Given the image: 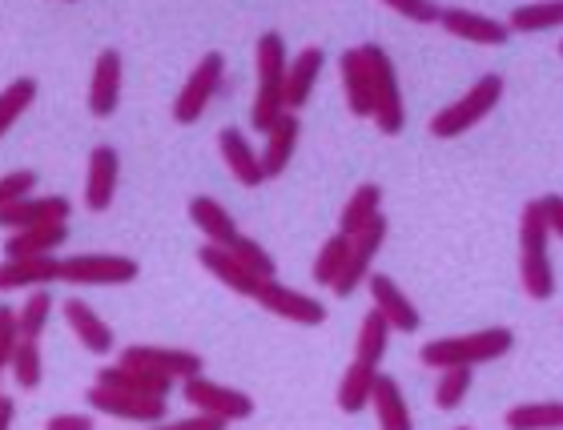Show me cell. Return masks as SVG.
<instances>
[{
    "instance_id": "28",
    "label": "cell",
    "mask_w": 563,
    "mask_h": 430,
    "mask_svg": "<svg viewBox=\"0 0 563 430\" xmlns=\"http://www.w3.org/2000/svg\"><path fill=\"white\" fill-rule=\"evenodd\" d=\"M342 73V89H346V106H351L354 117H371L375 113V101H371V77H366L363 53L358 48H346L339 60Z\"/></svg>"
},
{
    "instance_id": "6",
    "label": "cell",
    "mask_w": 563,
    "mask_h": 430,
    "mask_svg": "<svg viewBox=\"0 0 563 430\" xmlns=\"http://www.w3.org/2000/svg\"><path fill=\"white\" fill-rule=\"evenodd\" d=\"M121 366L137 374H153L162 383H189L201 374V359L194 350H169V346H125Z\"/></svg>"
},
{
    "instance_id": "10",
    "label": "cell",
    "mask_w": 563,
    "mask_h": 430,
    "mask_svg": "<svg viewBox=\"0 0 563 430\" xmlns=\"http://www.w3.org/2000/svg\"><path fill=\"white\" fill-rule=\"evenodd\" d=\"M254 302H258L262 310H271L274 318H286V322H298V326H322L327 322V306L318 302V298H310V294L294 290V286H282L278 278L258 282Z\"/></svg>"
},
{
    "instance_id": "38",
    "label": "cell",
    "mask_w": 563,
    "mask_h": 430,
    "mask_svg": "<svg viewBox=\"0 0 563 430\" xmlns=\"http://www.w3.org/2000/svg\"><path fill=\"white\" fill-rule=\"evenodd\" d=\"M467 390H471V371H463V366H451V371H443L439 386H434V407H439V410H459V407H463V398H467Z\"/></svg>"
},
{
    "instance_id": "15",
    "label": "cell",
    "mask_w": 563,
    "mask_h": 430,
    "mask_svg": "<svg viewBox=\"0 0 563 430\" xmlns=\"http://www.w3.org/2000/svg\"><path fill=\"white\" fill-rule=\"evenodd\" d=\"M60 278V262L48 257H4L0 262V294L9 290H41Z\"/></svg>"
},
{
    "instance_id": "30",
    "label": "cell",
    "mask_w": 563,
    "mask_h": 430,
    "mask_svg": "<svg viewBox=\"0 0 563 430\" xmlns=\"http://www.w3.org/2000/svg\"><path fill=\"white\" fill-rule=\"evenodd\" d=\"M378 201H383V189H378V186H358V189H354V198L346 201V210H342V218H339L342 238L363 233L366 225L378 218Z\"/></svg>"
},
{
    "instance_id": "42",
    "label": "cell",
    "mask_w": 563,
    "mask_h": 430,
    "mask_svg": "<svg viewBox=\"0 0 563 430\" xmlns=\"http://www.w3.org/2000/svg\"><path fill=\"white\" fill-rule=\"evenodd\" d=\"M390 12H399L407 21H419V24H434L439 21V4H427V0H387Z\"/></svg>"
},
{
    "instance_id": "39",
    "label": "cell",
    "mask_w": 563,
    "mask_h": 430,
    "mask_svg": "<svg viewBox=\"0 0 563 430\" xmlns=\"http://www.w3.org/2000/svg\"><path fill=\"white\" fill-rule=\"evenodd\" d=\"M230 254H234L238 262H242V266H246L258 282L274 278V257L266 254V245H258L254 238H246V233H242V238H238V242L230 245Z\"/></svg>"
},
{
    "instance_id": "35",
    "label": "cell",
    "mask_w": 563,
    "mask_h": 430,
    "mask_svg": "<svg viewBox=\"0 0 563 430\" xmlns=\"http://www.w3.org/2000/svg\"><path fill=\"white\" fill-rule=\"evenodd\" d=\"M33 97H36V81L33 77H16V81L0 93V137L9 133L12 125H16V117L24 113V109L33 106Z\"/></svg>"
},
{
    "instance_id": "11",
    "label": "cell",
    "mask_w": 563,
    "mask_h": 430,
    "mask_svg": "<svg viewBox=\"0 0 563 430\" xmlns=\"http://www.w3.org/2000/svg\"><path fill=\"white\" fill-rule=\"evenodd\" d=\"M186 398H189V407H198L201 415L222 419V422H238L254 415V398L234 390V386L210 383V378H201V374L186 383Z\"/></svg>"
},
{
    "instance_id": "46",
    "label": "cell",
    "mask_w": 563,
    "mask_h": 430,
    "mask_svg": "<svg viewBox=\"0 0 563 430\" xmlns=\"http://www.w3.org/2000/svg\"><path fill=\"white\" fill-rule=\"evenodd\" d=\"M12 415H16V407H12V398L0 395V430H12Z\"/></svg>"
},
{
    "instance_id": "47",
    "label": "cell",
    "mask_w": 563,
    "mask_h": 430,
    "mask_svg": "<svg viewBox=\"0 0 563 430\" xmlns=\"http://www.w3.org/2000/svg\"><path fill=\"white\" fill-rule=\"evenodd\" d=\"M455 430H467V427H455Z\"/></svg>"
},
{
    "instance_id": "32",
    "label": "cell",
    "mask_w": 563,
    "mask_h": 430,
    "mask_svg": "<svg viewBox=\"0 0 563 430\" xmlns=\"http://www.w3.org/2000/svg\"><path fill=\"white\" fill-rule=\"evenodd\" d=\"M4 371H12V378H16V386H21V390H36V386H41V378H45V359H41V346H36V342H24V338H21Z\"/></svg>"
},
{
    "instance_id": "22",
    "label": "cell",
    "mask_w": 563,
    "mask_h": 430,
    "mask_svg": "<svg viewBox=\"0 0 563 430\" xmlns=\"http://www.w3.org/2000/svg\"><path fill=\"white\" fill-rule=\"evenodd\" d=\"M218 150H222L225 165H230V174L234 181H242L246 189H258L266 177H262V165H258V153L242 137V129H222L218 133Z\"/></svg>"
},
{
    "instance_id": "45",
    "label": "cell",
    "mask_w": 563,
    "mask_h": 430,
    "mask_svg": "<svg viewBox=\"0 0 563 430\" xmlns=\"http://www.w3.org/2000/svg\"><path fill=\"white\" fill-rule=\"evenodd\" d=\"M45 430H93V419H85V415H53Z\"/></svg>"
},
{
    "instance_id": "2",
    "label": "cell",
    "mask_w": 563,
    "mask_h": 430,
    "mask_svg": "<svg viewBox=\"0 0 563 430\" xmlns=\"http://www.w3.org/2000/svg\"><path fill=\"white\" fill-rule=\"evenodd\" d=\"M548 238L552 233L543 230L536 201H528L523 218H519V278H523V294H528L531 302H548L555 294V269H552V254H548Z\"/></svg>"
},
{
    "instance_id": "44",
    "label": "cell",
    "mask_w": 563,
    "mask_h": 430,
    "mask_svg": "<svg viewBox=\"0 0 563 430\" xmlns=\"http://www.w3.org/2000/svg\"><path fill=\"white\" fill-rule=\"evenodd\" d=\"M225 427H230V422L198 415V419H177V422H165V427H153V430H225Z\"/></svg>"
},
{
    "instance_id": "29",
    "label": "cell",
    "mask_w": 563,
    "mask_h": 430,
    "mask_svg": "<svg viewBox=\"0 0 563 430\" xmlns=\"http://www.w3.org/2000/svg\"><path fill=\"white\" fill-rule=\"evenodd\" d=\"M375 378H378L375 366H366V362H351V366H346V374H342V383H339V410H346V415H358V410L371 407Z\"/></svg>"
},
{
    "instance_id": "34",
    "label": "cell",
    "mask_w": 563,
    "mask_h": 430,
    "mask_svg": "<svg viewBox=\"0 0 563 430\" xmlns=\"http://www.w3.org/2000/svg\"><path fill=\"white\" fill-rule=\"evenodd\" d=\"M507 24L516 33H552L555 24H563V4H523L507 16Z\"/></svg>"
},
{
    "instance_id": "41",
    "label": "cell",
    "mask_w": 563,
    "mask_h": 430,
    "mask_svg": "<svg viewBox=\"0 0 563 430\" xmlns=\"http://www.w3.org/2000/svg\"><path fill=\"white\" fill-rule=\"evenodd\" d=\"M21 342V326H16V310L12 306H0V371L9 366L12 350Z\"/></svg>"
},
{
    "instance_id": "9",
    "label": "cell",
    "mask_w": 563,
    "mask_h": 430,
    "mask_svg": "<svg viewBox=\"0 0 563 430\" xmlns=\"http://www.w3.org/2000/svg\"><path fill=\"white\" fill-rule=\"evenodd\" d=\"M387 225H390V221L378 213V218L371 221L363 233H354V238H351L346 262H342L339 278H334V294H339V298H351V294L358 290L366 278H371V262H375L378 250H383V242H387Z\"/></svg>"
},
{
    "instance_id": "24",
    "label": "cell",
    "mask_w": 563,
    "mask_h": 430,
    "mask_svg": "<svg viewBox=\"0 0 563 430\" xmlns=\"http://www.w3.org/2000/svg\"><path fill=\"white\" fill-rule=\"evenodd\" d=\"M65 242H69V221H60V225H36V230H16L4 238V257H48Z\"/></svg>"
},
{
    "instance_id": "14",
    "label": "cell",
    "mask_w": 563,
    "mask_h": 430,
    "mask_svg": "<svg viewBox=\"0 0 563 430\" xmlns=\"http://www.w3.org/2000/svg\"><path fill=\"white\" fill-rule=\"evenodd\" d=\"M73 206L69 198H57V194H48V198H24L16 206L0 213V225L9 233L16 230H36V225H60V221H69Z\"/></svg>"
},
{
    "instance_id": "18",
    "label": "cell",
    "mask_w": 563,
    "mask_h": 430,
    "mask_svg": "<svg viewBox=\"0 0 563 430\" xmlns=\"http://www.w3.org/2000/svg\"><path fill=\"white\" fill-rule=\"evenodd\" d=\"M322 65H327V53L318 45H306L298 57L286 60V113H298V109L310 101Z\"/></svg>"
},
{
    "instance_id": "33",
    "label": "cell",
    "mask_w": 563,
    "mask_h": 430,
    "mask_svg": "<svg viewBox=\"0 0 563 430\" xmlns=\"http://www.w3.org/2000/svg\"><path fill=\"white\" fill-rule=\"evenodd\" d=\"M387 338H390V326L383 322V315H371L363 318V330H358V359L354 362H366V366H375L383 362V354H387Z\"/></svg>"
},
{
    "instance_id": "31",
    "label": "cell",
    "mask_w": 563,
    "mask_h": 430,
    "mask_svg": "<svg viewBox=\"0 0 563 430\" xmlns=\"http://www.w3.org/2000/svg\"><path fill=\"white\" fill-rule=\"evenodd\" d=\"M507 430H560L563 403H523L507 410Z\"/></svg>"
},
{
    "instance_id": "37",
    "label": "cell",
    "mask_w": 563,
    "mask_h": 430,
    "mask_svg": "<svg viewBox=\"0 0 563 430\" xmlns=\"http://www.w3.org/2000/svg\"><path fill=\"white\" fill-rule=\"evenodd\" d=\"M346 250H351V238H342V233L327 238V245H322L318 257H314V282L318 286H334L342 262H346Z\"/></svg>"
},
{
    "instance_id": "7",
    "label": "cell",
    "mask_w": 563,
    "mask_h": 430,
    "mask_svg": "<svg viewBox=\"0 0 563 430\" xmlns=\"http://www.w3.org/2000/svg\"><path fill=\"white\" fill-rule=\"evenodd\" d=\"M222 77H225V57L222 53H206V57L198 60V69L189 73V81L181 85V93H177V101H174L177 125H194V121H201L206 106H210L213 97H218V89H222Z\"/></svg>"
},
{
    "instance_id": "20",
    "label": "cell",
    "mask_w": 563,
    "mask_h": 430,
    "mask_svg": "<svg viewBox=\"0 0 563 430\" xmlns=\"http://www.w3.org/2000/svg\"><path fill=\"white\" fill-rule=\"evenodd\" d=\"M298 129H302L298 125V113H282L271 125V133H266V150H262V157H258L266 181L286 174V165H290L294 150H298Z\"/></svg>"
},
{
    "instance_id": "16",
    "label": "cell",
    "mask_w": 563,
    "mask_h": 430,
    "mask_svg": "<svg viewBox=\"0 0 563 430\" xmlns=\"http://www.w3.org/2000/svg\"><path fill=\"white\" fill-rule=\"evenodd\" d=\"M89 407L109 415V419H125V422H157L165 419V403H153V398L137 395H121V390H106V386H89Z\"/></svg>"
},
{
    "instance_id": "17",
    "label": "cell",
    "mask_w": 563,
    "mask_h": 430,
    "mask_svg": "<svg viewBox=\"0 0 563 430\" xmlns=\"http://www.w3.org/2000/svg\"><path fill=\"white\" fill-rule=\"evenodd\" d=\"M439 24L451 36H459V41H471V45H507V36H511L504 21H492V16L471 9H443L439 12Z\"/></svg>"
},
{
    "instance_id": "19",
    "label": "cell",
    "mask_w": 563,
    "mask_h": 430,
    "mask_svg": "<svg viewBox=\"0 0 563 430\" xmlns=\"http://www.w3.org/2000/svg\"><path fill=\"white\" fill-rule=\"evenodd\" d=\"M121 106V53L106 48L97 57L93 85H89V113L93 117H113Z\"/></svg>"
},
{
    "instance_id": "12",
    "label": "cell",
    "mask_w": 563,
    "mask_h": 430,
    "mask_svg": "<svg viewBox=\"0 0 563 430\" xmlns=\"http://www.w3.org/2000/svg\"><path fill=\"white\" fill-rule=\"evenodd\" d=\"M366 290H371V302H375V315H383V322L390 330H402V334H415L422 326L419 310L407 294L399 290V282L390 278V274H371L366 278Z\"/></svg>"
},
{
    "instance_id": "1",
    "label": "cell",
    "mask_w": 563,
    "mask_h": 430,
    "mask_svg": "<svg viewBox=\"0 0 563 430\" xmlns=\"http://www.w3.org/2000/svg\"><path fill=\"white\" fill-rule=\"evenodd\" d=\"M516 346V334L507 326H492V330H475V334H459V338H434L419 350L422 366H439V371H451V366H479V362L504 359L507 350Z\"/></svg>"
},
{
    "instance_id": "25",
    "label": "cell",
    "mask_w": 563,
    "mask_h": 430,
    "mask_svg": "<svg viewBox=\"0 0 563 430\" xmlns=\"http://www.w3.org/2000/svg\"><path fill=\"white\" fill-rule=\"evenodd\" d=\"M97 386H106V390H121V395H137V398H153V403H165L174 383H162V378H153V374H137L130 366H106V371L97 374Z\"/></svg>"
},
{
    "instance_id": "43",
    "label": "cell",
    "mask_w": 563,
    "mask_h": 430,
    "mask_svg": "<svg viewBox=\"0 0 563 430\" xmlns=\"http://www.w3.org/2000/svg\"><path fill=\"white\" fill-rule=\"evenodd\" d=\"M536 210H540L543 230L552 233V238H563V201L560 194H548V198L536 201Z\"/></svg>"
},
{
    "instance_id": "3",
    "label": "cell",
    "mask_w": 563,
    "mask_h": 430,
    "mask_svg": "<svg viewBox=\"0 0 563 430\" xmlns=\"http://www.w3.org/2000/svg\"><path fill=\"white\" fill-rule=\"evenodd\" d=\"M286 113V41L278 33L258 36V97H254V129L271 133V125Z\"/></svg>"
},
{
    "instance_id": "4",
    "label": "cell",
    "mask_w": 563,
    "mask_h": 430,
    "mask_svg": "<svg viewBox=\"0 0 563 430\" xmlns=\"http://www.w3.org/2000/svg\"><path fill=\"white\" fill-rule=\"evenodd\" d=\"M358 53H363L366 77H371V101H375V113L371 117H375L387 137H395V133H402V121H407L395 60H390V53L383 45H363Z\"/></svg>"
},
{
    "instance_id": "8",
    "label": "cell",
    "mask_w": 563,
    "mask_h": 430,
    "mask_svg": "<svg viewBox=\"0 0 563 430\" xmlns=\"http://www.w3.org/2000/svg\"><path fill=\"white\" fill-rule=\"evenodd\" d=\"M137 262L125 254H77L60 262V282L73 286H125L137 282Z\"/></svg>"
},
{
    "instance_id": "5",
    "label": "cell",
    "mask_w": 563,
    "mask_h": 430,
    "mask_svg": "<svg viewBox=\"0 0 563 430\" xmlns=\"http://www.w3.org/2000/svg\"><path fill=\"white\" fill-rule=\"evenodd\" d=\"M499 97H504V77H499V73L479 77V81L467 89V97H459V101H451V106L431 117V137L446 141V137H459V133L475 129L483 117L499 106Z\"/></svg>"
},
{
    "instance_id": "36",
    "label": "cell",
    "mask_w": 563,
    "mask_h": 430,
    "mask_svg": "<svg viewBox=\"0 0 563 430\" xmlns=\"http://www.w3.org/2000/svg\"><path fill=\"white\" fill-rule=\"evenodd\" d=\"M48 315H53V294H48V290H33V294H29V302H24L21 315H16V326H21L24 342H36V338L45 334Z\"/></svg>"
},
{
    "instance_id": "27",
    "label": "cell",
    "mask_w": 563,
    "mask_h": 430,
    "mask_svg": "<svg viewBox=\"0 0 563 430\" xmlns=\"http://www.w3.org/2000/svg\"><path fill=\"white\" fill-rule=\"evenodd\" d=\"M375 415H378V430H415L411 422V410H407V398H402L399 383L390 378V374H378L375 378Z\"/></svg>"
},
{
    "instance_id": "23",
    "label": "cell",
    "mask_w": 563,
    "mask_h": 430,
    "mask_svg": "<svg viewBox=\"0 0 563 430\" xmlns=\"http://www.w3.org/2000/svg\"><path fill=\"white\" fill-rule=\"evenodd\" d=\"M65 322H69L73 334L81 338L85 350H93V354H109V350H113V330H109V322H101V315H97L93 306H85L81 298H69V302H65Z\"/></svg>"
},
{
    "instance_id": "13",
    "label": "cell",
    "mask_w": 563,
    "mask_h": 430,
    "mask_svg": "<svg viewBox=\"0 0 563 430\" xmlns=\"http://www.w3.org/2000/svg\"><path fill=\"white\" fill-rule=\"evenodd\" d=\"M118 177H121V162L113 145H97L89 153V174H85V206L93 213H106L113 206V194H118Z\"/></svg>"
},
{
    "instance_id": "21",
    "label": "cell",
    "mask_w": 563,
    "mask_h": 430,
    "mask_svg": "<svg viewBox=\"0 0 563 430\" xmlns=\"http://www.w3.org/2000/svg\"><path fill=\"white\" fill-rule=\"evenodd\" d=\"M189 221L206 233V245H218V250H230V245L242 238V233H238V221L230 218V210H225L222 201H213V198H194V201H189Z\"/></svg>"
},
{
    "instance_id": "40",
    "label": "cell",
    "mask_w": 563,
    "mask_h": 430,
    "mask_svg": "<svg viewBox=\"0 0 563 430\" xmlns=\"http://www.w3.org/2000/svg\"><path fill=\"white\" fill-rule=\"evenodd\" d=\"M36 189V174L33 169H16V174H4L0 177V213L9 210V206H16V201L33 198Z\"/></svg>"
},
{
    "instance_id": "26",
    "label": "cell",
    "mask_w": 563,
    "mask_h": 430,
    "mask_svg": "<svg viewBox=\"0 0 563 430\" xmlns=\"http://www.w3.org/2000/svg\"><path fill=\"white\" fill-rule=\"evenodd\" d=\"M198 262L210 269L218 282H225V286H230L234 294H242V298H254V290H258V278H254V274H250V269L242 266V262H238L230 250H218V245H201Z\"/></svg>"
}]
</instances>
